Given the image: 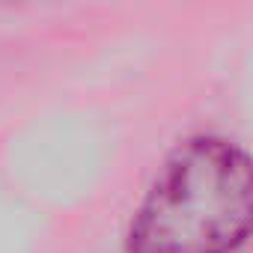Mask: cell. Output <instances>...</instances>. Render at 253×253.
Here are the masks:
<instances>
[{
	"instance_id": "1",
	"label": "cell",
	"mask_w": 253,
	"mask_h": 253,
	"mask_svg": "<svg viewBox=\"0 0 253 253\" xmlns=\"http://www.w3.org/2000/svg\"><path fill=\"white\" fill-rule=\"evenodd\" d=\"M253 232V161L232 143H185L140 203L128 253H232Z\"/></svg>"
}]
</instances>
